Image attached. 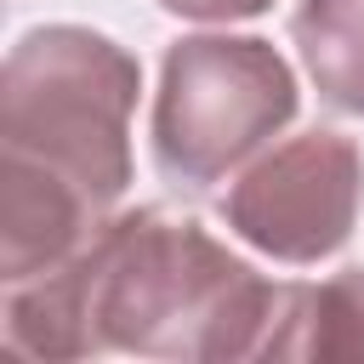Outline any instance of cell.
<instances>
[{
    "instance_id": "52a82bcc",
    "label": "cell",
    "mask_w": 364,
    "mask_h": 364,
    "mask_svg": "<svg viewBox=\"0 0 364 364\" xmlns=\"http://www.w3.org/2000/svg\"><path fill=\"white\" fill-rule=\"evenodd\" d=\"M159 6L193 23H239V17H262L273 0H159Z\"/></svg>"
},
{
    "instance_id": "3957f363",
    "label": "cell",
    "mask_w": 364,
    "mask_h": 364,
    "mask_svg": "<svg viewBox=\"0 0 364 364\" xmlns=\"http://www.w3.org/2000/svg\"><path fill=\"white\" fill-rule=\"evenodd\" d=\"M301 108L290 63L256 34H182L159 63L154 165L171 188L205 193L245 171Z\"/></svg>"
},
{
    "instance_id": "7a4b0ae2",
    "label": "cell",
    "mask_w": 364,
    "mask_h": 364,
    "mask_svg": "<svg viewBox=\"0 0 364 364\" xmlns=\"http://www.w3.org/2000/svg\"><path fill=\"white\" fill-rule=\"evenodd\" d=\"M142 63L85 28H28L0 68V279L23 284L85 250L131 188Z\"/></svg>"
},
{
    "instance_id": "8992f818",
    "label": "cell",
    "mask_w": 364,
    "mask_h": 364,
    "mask_svg": "<svg viewBox=\"0 0 364 364\" xmlns=\"http://www.w3.org/2000/svg\"><path fill=\"white\" fill-rule=\"evenodd\" d=\"M290 40L318 97L364 119V0H296Z\"/></svg>"
},
{
    "instance_id": "277c9868",
    "label": "cell",
    "mask_w": 364,
    "mask_h": 364,
    "mask_svg": "<svg viewBox=\"0 0 364 364\" xmlns=\"http://www.w3.org/2000/svg\"><path fill=\"white\" fill-rule=\"evenodd\" d=\"M364 210V148L341 131L267 142L222 193V222L262 256L313 267L336 256Z\"/></svg>"
},
{
    "instance_id": "6da1fadb",
    "label": "cell",
    "mask_w": 364,
    "mask_h": 364,
    "mask_svg": "<svg viewBox=\"0 0 364 364\" xmlns=\"http://www.w3.org/2000/svg\"><path fill=\"white\" fill-rule=\"evenodd\" d=\"M279 284L193 216L114 210L63 267L6 284V347L23 358H262Z\"/></svg>"
},
{
    "instance_id": "5b68a950",
    "label": "cell",
    "mask_w": 364,
    "mask_h": 364,
    "mask_svg": "<svg viewBox=\"0 0 364 364\" xmlns=\"http://www.w3.org/2000/svg\"><path fill=\"white\" fill-rule=\"evenodd\" d=\"M262 358H364V267H341L318 284H279V313Z\"/></svg>"
}]
</instances>
